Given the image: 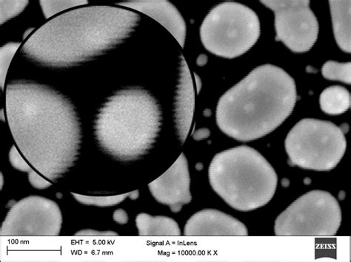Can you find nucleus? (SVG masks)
Returning a JSON list of instances; mask_svg holds the SVG:
<instances>
[{
    "instance_id": "obj_1",
    "label": "nucleus",
    "mask_w": 351,
    "mask_h": 262,
    "mask_svg": "<svg viewBox=\"0 0 351 262\" xmlns=\"http://www.w3.org/2000/svg\"><path fill=\"white\" fill-rule=\"evenodd\" d=\"M5 109L18 148L36 171L57 183L80 155L82 133L75 107L57 90L19 80L8 84Z\"/></svg>"
},
{
    "instance_id": "obj_2",
    "label": "nucleus",
    "mask_w": 351,
    "mask_h": 262,
    "mask_svg": "<svg viewBox=\"0 0 351 262\" xmlns=\"http://www.w3.org/2000/svg\"><path fill=\"white\" fill-rule=\"evenodd\" d=\"M140 21V15L123 8H77L43 25L21 53L45 67L77 66L123 43Z\"/></svg>"
},
{
    "instance_id": "obj_3",
    "label": "nucleus",
    "mask_w": 351,
    "mask_h": 262,
    "mask_svg": "<svg viewBox=\"0 0 351 262\" xmlns=\"http://www.w3.org/2000/svg\"><path fill=\"white\" fill-rule=\"evenodd\" d=\"M297 101V88L289 73L274 65H262L220 98L217 123L228 136L252 142L280 127Z\"/></svg>"
},
{
    "instance_id": "obj_4",
    "label": "nucleus",
    "mask_w": 351,
    "mask_h": 262,
    "mask_svg": "<svg viewBox=\"0 0 351 262\" xmlns=\"http://www.w3.org/2000/svg\"><path fill=\"white\" fill-rule=\"evenodd\" d=\"M162 111L150 92L121 90L98 112L95 135L101 149L120 161L138 160L151 150L161 130Z\"/></svg>"
},
{
    "instance_id": "obj_5",
    "label": "nucleus",
    "mask_w": 351,
    "mask_h": 262,
    "mask_svg": "<svg viewBox=\"0 0 351 262\" xmlns=\"http://www.w3.org/2000/svg\"><path fill=\"white\" fill-rule=\"evenodd\" d=\"M208 176L212 189L230 207L240 211L256 210L269 203L278 183L271 165L247 146L216 155Z\"/></svg>"
},
{
    "instance_id": "obj_6",
    "label": "nucleus",
    "mask_w": 351,
    "mask_h": 262,
    "mask_svg": "<svg viewBox=\"0 0 351 262\" xmlns=\"http://www.w3.org/2000/svg\"><path fill=\"white\" fill-rule=\"evenodd\" d=\"M261 35V23L248 7L225 2L209 12L200 27L201 41L211 53L234 59L249 50Z\"/></svg>"
},
{
    "instance_id": "obj_7",
    "label": "nucleus",
    "mask_w": 351,
    "mask_h": 262,
    "mask_svg": "<svg viewBox=\"0 0 351 262\" xmlns=\"http://www.w3.org/2000/svg\"><path fill=\"white\" fill-rule=\"evenodd\" d=\"M285 146L291 166L326 172L343 157L347 142L343 130L330 121L303 119L290 131Z\"/></svg>"
},
{
    "instance_id": "obj_8",
    "label": "nucleus",
    "mask_w": 351,
    "mask_h": 262,
    "mask_svg": "<svg viewBox=\"0 0 351 262\" xmlns=\"http://www.w3.org/2000/svg\"><path fill=\"white\" fill-rule=\"evenodd\" d=\"M341 211L334 196L324 191L304 194L275 222L280 237H334L340 227Z\"/></svg>"
},
{
    "instance_id": "obj_9",
    "label": "nucleus",
    "mask_w": 351,
    "mask_h": 262,
    "mask_svg": "<svg viewBox=\"0 0 351 262\" xmlns=\"http://www.w3.org/2000/svg\"><path fill=\"white\" fill-rule=\"evenodd\" d=\"M62 215L54 201L31 196L16 202L8 212L0 235L2 237H58Z\"/></svg>"
},
{
    "instance_id": "obj_10",
    "label": "nucleus",
    "mask_w": 351,
    "mask_h": 262,
    "mask_svg": "<svg viewBox=\"0 0 351 262\" xmlns=\"http://www.w3.org/2000/svg\"><path fill=\"white\" fill-rule=\"evenodd\" d=\"M261 2L274 12L276 41L282 42L294 53H304L312 49L318 38L319 23L308 0Z\"/></svg>"
},
{
    "instance_id": "obj_11",
    "label": "nucleus",
    "mask_w": 351,
    "mask_h": 262,
    "mask_svg": "<svg viewBox=\"0 0 351 262\" xmlns=\"http://www.w3.org/2000/svg\"><path fill=\"white\" fill-rule=\"evenodd\" d=\"M190 185L188 161L182 153L168 171L149 185V188L156 201L178 213L192 200Z\"/></svg>"
},
{
    "instance_id": "obj_12",
    "label": "nucleus",
    "mask_w": 351,
    "mask_h": 262,
    "mask_svg": "<svg viewBox=\"0 0 351 262\" xmlns=\"http://www.w3.org/2000/svg\"><path fill=\"white\" fill-rule=\"evenodd\" d=\"M184 235L187 237H245V224L217 210H203L189 220Z\"/></svg>"
},
{
    "instance_id": "obj_13",
    "label": "nucleus",
    "mask_w": 351,
    "mask_h": 262,
    "mask_svg": "<svg viewBox=\"0 0 351 262\" xmlns=\"http://www.w3.org/2000/svg\"><path fill=\"white\" fill-rule=\"evenodd\" d=\"M141 12L160 23L184 48L186 36V25L174 5L169 1H128L117 3Z\"/></svg>"
},
{
    "instance_id": "obj_14",
    "label": "nucleus",
    "mask_w": 351,
    "mask_h": 262,
    "mask_svg": "<svg viewBox=\"0 0 351 262\" xmlns=\"http://www.w3.org/2000/svg\"><path fill=\"white\" fill-rule=\"evenodd\" d=\"M180 76L175 101V123L182 144L190 132L195 112V96L191 73L183 56H181Z\"/></svg>"
},
{
    "instance_id": "obj_15",
    "label": "nucleus",
    "mask_w": 351,
    "mask_h": 262,
    "mask_svg": "<svg viewBox=\"0 0 351 262\" xmlns=\"http://www.w3.org/2000/svg\"><path fill=\"white\" fill-rule=\"evenodd\" d=\"M336 41L346 53L351 52V1H329Z\"/></svg>"
},
{
    "instance_id": "obj_16",
    "label": "nucleus",
    "mask_w": 351,
    "mask_h": 262,
    "mask_svg": "<svg viewBox=\"0 0 351 262\" xmlns=\"http://www.w3.org/2000/svg\"><path fill=\"white\" fill-rule=\"evenodd\" d=\"M138 235L141 237H180L179 224L172 218L163 216L153 217L142 213L136 218Z\"/></svg>"
},
{
    "instance_id": "obj_17",
    "label": "nucleus",
    "mask_w": 351,
    "mask_h": 262,
    "mask_svg": "<svg viewBox=\"0 0 351 262\" xmlns=\"http://www.w3.org/2000/svg\"><path fill=\"white\" fill-rule=\"evenodd\" d=\"M320 107L330 116L343 114L350 107L351 97L349 91L341 86H332L322 92Z\"/></svg>"
},
{
    "instance_id": "obj_18",
    "label": "nucleus",
    "mask_w": 351,
    "mask_h": 262,
    "mask_svg": "<svg viewBox=\"0 0 351 262\" xmlns=\"http://www.w3.org/2000/svg\"><path fill=\"white\" fill-rule=\"evenodd\" d=\"M71 194L80 204L95 205V207H114V205L124 201L127 198H131L132 200H136L138 196H140V192L136 190L130 193L110 196H91L75 193H71Z\"/></svg>"
},
{
    "instance_id": "obj_19",
    "label": "nucleus",
    "mask_w": 351,
    "mask_h": 262,
    "mask_svg": "<svg viewBox=\"0 0 351 262\" xmlns=\"http://www.w3.org/2000/svg\"><path fill=\"white\" fill-rule=\"evenodd\" d=\"M322 76L326 79L340 81L344 83H351V63H338L329 61L323 65Z\"/></svg>"
},
{
    "instance_id": "obj_20",
    "label": "nucleus",
    "mask_w": 351,
    "mask_h": 262,
    "mask_svg": "<svg viewBox=\"0 0 351 262\" xmlns=\"http://www.w3.org/2000/svg\"><path fill=\"white\" fill-rule=\"evenodd\" d=\"M21 42H9L2 47L0 49V68H1V89L4 90V84L6 78L7 72L11 62L14 57V55L19 47Z\"/></svg>"
},
{
    "instance_id": "obj_21",
    "label": "nucleus",
    "mask_w": 351,
    "mask_h": 262,
    "mask_svg": "<svg viewBox=\"0 0 351 262\" xmlns=\"http://www.w3.org/2000/svg\"><path fill=\"white\" fill-rule=\"evenodd\" d=\"M88 2L85 1H40V6L45 18H49L51 16L57 14L66 9L86 5Z\"/></svg>"
},
{
    "instance_id": "obj_22",
    "label": "nucleus",
    "mask_w": 351,
    "mask_h": 262,
    "mask_svg": "<svg viewBox=\"0 0 351 262\" xmlns=\"http://www.w3.org/2000/svg\"><path fill=\"white\" fill-rule=\"evenodd\" d=\"M29 1H0V21L1 25L12 18L20 15L25 9Z\"/></svg>"
},
{
    "instance_id": "obj_23",
    "label": "nucleus",
    "mask_w": 351,
    "mask_h": 262,
    "mask_svg": "<svg viewBox=\"0 0 351 262\" xmlns=\"http://www.w3.org/2000/svg\"><path fill=\"white\" fill-rule=\"evenodd\" d=\"M9 161L16 170L27 173H29L32 170L30 166L25 161L19 152H18L15 146H12L10 153H9Z\"/></svg>"
},
{
    "instance_id": "obj_24",
    "label": "nucleus",
    "mask_w": 351,
    "mask_h": 262,
    "mask_svg": "<svg viewBox=\"0 0 351 262\" xmlns=\"http://www.w3.org/2000/svg\"><path fill=\"white\" fill-rule=\"evenodd\" d=\"M27 177H29V181L34 188L36 189H48L51 185V183L48 181H46L39 174L34 172L33 170L27 173Z\"/></svg>"
},
{
    "instance_id": "obj_25",
    "label": "nucleus",
    "mask_w": 351,
    "mask_h": 262,
    "mask_svg": "<svg viewBox=\"0 0 351 262\" xmlns=\"http://www.w3.org/2000/svg\"><path fill=\"white\" fill-rule=\"evenodd\" d=\"M76 237H116L117 233L113 231H97L95 230H82L75 233Z\"/></svg>"
},
{
    "instance_id": "obj_26",
    "label": "nucleus",
    "mask_w": 351,
    "mask_h": 262,
    "mask_svg": "<svg viewBox=\"0 0 351 262\" xmlns=\"http://www.w3.org/2000/svg\"><path fill=\"white\" fill-rule=\"evenodd\" d=\"M114 220L120 224H125L128 222V213L123 209H118L114 213Z\"/></svg>"
},
{
    "instance_id": "obj_27",
    "label": "nucleus",
    "mask_w": 351,
    "mask_h": 262,
    "mask_svg": "<svg viewBox=\"0 0 351 262\" xmlns=\"http://www.w3.org/2000/svg\"><path fill=\"white\" fill-rule=\"evenodd\" d=\"M210 133L208 129H201L197 131L195 135V138L197 140L202 139L209 136Z\"/></svg>"
},
{
    "instance_id": "obj_28",
    "label": "nucleus",
    "mask_w": 351,
    "mask_h": 262,
    "mask_svg": "<svg viewBox=\"0 0 351 262\" xmlns=\"http://www.w3.org/2000/svg\"><path fill=\"white\" fill-rule=\"evenodd\" d=\"M201 62H203V65L206 64V63L207 62V57L206 55H204V58H203V60H202V55L201 56H199V57L198 59V65H200Z\"/></svg>"
},
{
    "instance_id": "obj_29",
    "label": "nucleus",
    "mask_w": 351,
    "mask_h": 262,
    "mask_svg": "<svg viewBox=\"0 0 351 262\" xmlns=\"http://www.w3.org/2000/svg\"><path fill=\"white\" fill-rule=\"evenodd\" d=\"M34 30V28H32V29L29 30V31H27V32L25 33V34L24 35V40L26 38V36L27 35H29L32 31H33Z\"/></svg>"
}]
</instances>
